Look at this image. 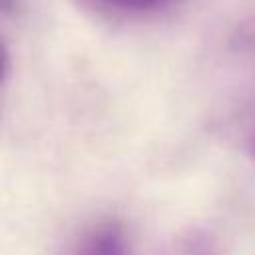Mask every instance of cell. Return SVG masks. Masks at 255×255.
I'll return each mask as SVG.
<instances>
[{
  "label": "cell",
  "instance_id": "cell-6",
  "mask_svg": "<svg viewBox=\"0 0 255 255\" xmlns=\"http://www.w3.org/2000/svg\"><path fill=\"white\" fill-rule=\"evenodd\" d=\"M247 153H249V157L255 161V133L249 137V141H247Z\"/></svg>",
  "mask_w": 255,
  "mask_h": 255
},
{
  "label": "cell",
  "instance_id": "cell-5",
  "mask_svg": "<svg viewBox=\"0 0 255 255\" xmlns=\"http://www.w3.org/2000/svg\"><path fill=\"white\" fill-rule=\"evenodd\" d=\"M22 0H0V12L2 16H12L20 10Z\"/></svg>",
  "mask_w": 255,
  "mask_h": 255
},
{
  "label": "cell",
  "instance_id": "cell-4",
  "mask_svg": "<svg viewBox=\"0 0 255 255\" xmlns=\"http://www.w3.org/2000/svg\"><path fill=\"white\" fill-rule=\"evenodd\" d=\"M233 46L237 52L255 58V14H251L243 24H239L233 36Z\"/></svg>",
  "mask_w": 255,
  "mask_h": 255
},
{
  "label": "cell",
  "instance_id": "cell-2",
  "mask_svg": "<svg viewBox=\"0 0 255 255\" xmlns=\"http://www.w3.org/2000/svg\"><path fill=\"white\" fill-rule=\"evenodd\" d=\"M74 255H133L126 229L118 219H104L92 225L80 239Z\"/></svg>",
  "mask_w": 255,
  "mask_h": 255
},
{
  "label": "cell",
  "instance_id": "cell-1",
  "mask_svg": "<svg viewBox=\"0 0 255 255\" xmlns=\"http://www.w3.org/2000/svg\"><path fill=\"white\" fill-rule=\"evenodd\" d=\"M82 12L92 18L112 24H141L159 20L187 0H72Z\"/></svg>",
  "mask_w": 255,
  "mask_h": 255
},
{
  "label": "cell",
  "instance_id": "cell-3",
  "mask_svg": "<svg viewBox=\"0 0 255 255\" xmlns=\"http://www.w3.org/2000/svg\"><path fill=\"white\" fill-rule=\"evenodd\" d=\"M225 245L221 237L203 225H193L169 239L157 255H223Z\"/></svg>",
  "mask_w": 255,
  "mask_h": 255
}]
</instances>
